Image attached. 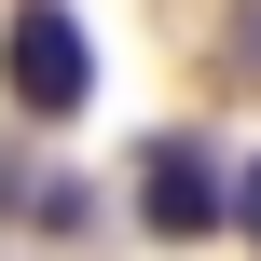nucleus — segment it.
Instances as JSON below:
<instances>
[{
  "mask_svg": "<svg viewBox=\"0 0 261 261\" xmlns=\"http://www.w3.org/2000/svg\"><path fill=\"white\" fill-rule=\"evenodd\" d=\"M0 83H14L28 124H69V110L96 96V41H83V14H69V0H28L14 41H0Z\"/></svg>",
  "mask_w": 261,
  "mask_h": 261,
  "instance_id": "f257e3e1",
  "label": "nucleus"
},
{
  "mask_svg": "<svg viewBox=\"0 0 261 261\" xmlns=\"http://www.w3.org/2000/svg\"><path fill=\"white\" fill-rule=\"evenodd\" d=\"M234 179H220V138H151L138 151V220L151 234H220Z\"/></svg>",
  "mask_w": 261,
  "mask_h": 261,
  "instance_id": "f03ea898",
  "label": "nucleus"
},
{
  "mask_svg": "<svg viewBox=\"0 0 261 261\" xmlns=\"http://www.w3.org/2000/svg\"><path fill=\"white\" fill-rule=\"evenodd\" d=\"M220 220H234V234H248V248H261V151H248V165H234V206H220Z\"/></svg>",
  "mask_w": 261,
  "mask_h": 261,
  "instance_id": "7ed1b4c3",
  "label": "nucleus"
},
{
  "mask_svg": "<svg viewBox=\"0 0 261 261\" xmlns=\"http://www.w3.org/2000/svg\"><path fill=\"white\" fill-rule=\"evenodd\" d=\"M234 83H261V0H234Z\"/></svg>",
  "mask_w": 261,
  "mask_h": 261,
  "instance_id": "20e7f679",
  "label": "nucleus"
}]
</instances>
